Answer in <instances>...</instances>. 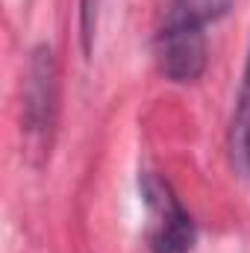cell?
<instances>
[{
  "label": "cell",
  "instance_id": "obj_5",
  "mask_svg": "<svg viewBox=\"0 0 250 253\" xmlns=\"http://www.w3.org/2000/svg\"><path fill=\"white\" fill-rule=\"evenodd\" d=\"M233 0H171L168 21H180V24L206 30V24H215L218 18H224Z\"/></svg>",
  "mask_w": 250,
  "mask_h": 253
},
{
  "label": "cell",
  "instance_id": "obj_4",
  "mask_svg": "<svg viewBox=\"0 0 250 253\" xmlns=\"http://www.w3.org/2000/svg\"><path fill=\"white\" fill-rule=\"evenodd\" d=\"M230 153H233V162L239 165V171L250 174V50L245 74H242V85H239L233 124H230Z\"/></svg>",
  "mask_w": 250,
  "mask_h": 253
},
{
  "label": "cell",
  "instance_id": "obj_3",
  "mask_svg": "<svg viewBox=\"0 0 250 253\" xmlns=\"http://www.w3.org/2000/svg\"><path fill=\"white\" fill-rule=\"evenodd\" d=\"M156 62L171 83H197L209 62L206 33L200 27L168 21L156 36Z\"/></svg>",
  "mask_w": 250,
  "mask_h": 253
},
{
  "label": "cell",
  "instance_id": "obj_1",
  "mask_svg": "<svg viewBox=\"0 0 250 253\" xmlns=\"http://www.w3.org/2000/svg\"><path fill=\"white\" fill-rule=\"evenodd\" d=\"M138 194L144 203V242L150 253H191L197 227L171 183L153 171H141Z\"/></svg>",
  "mask_w": 250,
  "mask_h": 253
},
{
  "label": "cell",
  "instance_id": "obj_2",
  "mask_svg": "<svg viewBox=\"0 0 250 253\" xmlns=\"http://www.w3.org/2000/svg\"><path fill=\"white\" fill-rule=\"evenodd\" d=\"M56 77L59 74H56L53 50L47 44H39L30 53L27 88H24V129L39 150L50 144V129L56 121V100H59Z\"/></svg>",
  "mask_w": 250,
  "mask_h": 253
}]
</instances>
